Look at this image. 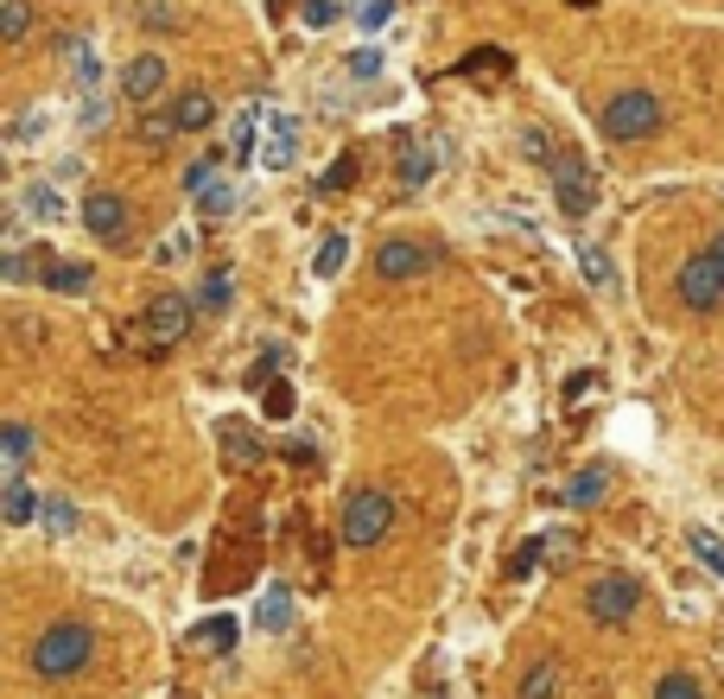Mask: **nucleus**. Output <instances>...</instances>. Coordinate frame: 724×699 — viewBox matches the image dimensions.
I'll return each mask as SVG.
<instances>
[{
    "mask_svg": "<svg viewBox=\"0 0 724 699\" xmlns=\"http://www.w3.org/2000/svg\"><path fill=\"white\" fill-rule=\"evenodd\" d=\"M33 674L38 680H76L83 667L96 662V629L89 624H51L45 636L33 642Z\"/></svg>",
    "mask_w": 724,
    "mask_h": 699,
    "instance_id": "nucleus-1",
    "label": "nucleus"
},
{
    "mask_svg": "<svg viewBox=\"0 0 724 699\" xmlns=\"http://www.w3.org/2000/svg\"><path fill=\"white\" fill-rule=\"evenodd\" d=\"M661 121H667V109H661V96H654V89H623V96H611L604 115H598L604 141H616V147H636V141L661 134Z\"/></svg>",
    "mask_w": 724,
    "mask_h": 699,
    "instance_id": "nucleus-2",
    "label": "nucleus"
},
{
    "mask_svg": "<svg viewBox=\"0 0 724 699\" xmlns=\"http://www.w3.org/2000/svg\"><path fill=\"white\" fill-rule=\"evenodd\" d=\"M388 528H395V496H388V490H350V503H343V516H337L343 547H375Z\"/></svg>",
    "mask_w": 724,
    "mask_h": 699,
    "instance_id": "nucleus-3",
    "label": "nucleus"
},
{
    "mask_svg": "<svg viewBox=\"0 0 724 699\" xmlns=\"http://www.w3.org/2000/svg\"><path fill=\"white\" fill-rule=\"evenodd\" d=\"M674 299L687 305V312H719L724 305V267L712 261V249H699V255L680 261V274H674Z\"/></svg>",
    "mask_w": 724,
    "mask_h": 699,
    "instance_id": "nucleus-4",
    "label": "nucleus"
},
{
    "mask_svg": "<svg viewBox=\"0 0 724 699\" xmlns=\"http://www.w3.org/2000/svg\"><path fill=\"white\" fill-rule=\"evenodd\" d=\"M636 611H642V579H636V573H604L598 586L584 591V617H591V624H604V629L629 624Z\"/></svg>",
    "mask_w": 724,
    "mask_h": 699,
    "instance_id": "nucleus-5",
    "label": "nucleus"
},
{
    "mask_svg": "<svg viewBox=\"0 0 724 699\" xmlns=\"http://www.w3.org/2000/svg\"><path fill=\"white\" fill-rule=\"evenodd\" d=\"M191 318H197V299H184V293H159V299H153V305L141 312V344L153 350V357H159V350L184 344Z\"/></svg>",
    "mask_w": 724,
    "mask_h": 699,
    "instance_id": "nucleus-6",
    "label": "nucleus"
},
{
    "mask_svg": "<svg viewBox=\"0 0 724 699\" xmlns=\"http://www.w3.org/2000/svg\"><path fill=\"white\" fill-rule=\"evenodd\" d=\"M553 197H559L566 217H591V210H598V179H591V166H584L579 153H559V166H553Z\"/></svg>",
    "mask_w": 724,
    "mask_h": 699,
    "instance_id": "nucleus-7",
    "label": "nucleus"
},
{
    "mask_svg": "<svg viewBox=\"0 0 724 699\" xmlns=\"http://www.w3.org/2000/svg\"><path fill=\"white\" fill-rule=\"evenodd\" d=\"M83 229H89L102 249H121V242H128V197H121V191H89V197H83Z\"/></svg>",
    "mask_w": 724,
    "mask_h": 699,
    "instance_id": "nucleus-8",
    "label": "nucleus"
},
{
    "mask_svg": "<svg viewBox=\"0 0 724 699\" xmlns=\"http://www.w3.org/2000/svg\"><path fill=\"white\" fill-rule=\"evenodd\" d=\"M433 249H426V242H382V249H375V274H382V280H420V274H426V267H433Z\"/></svg>",
    "mask_w": 724,
    "mask_h": 699,
    "instance_id": "nucleus-9",
    "label": "nucleus"
},
{
    "mask_svg": "<svg viewBox=\"0 0 724 699\" xmlns=\"http://www.w3.org/2000/svg\"><path fill=\"white\" fill-rule=\"evenodd\" d=\"M121 96H128V103H159V96H166V58H159V51H146V58H134V64H128V71H121Z\"/></svg>",
    "mask_w": 724,
    "mask_h": 699,
    "instance_id": "nucleus-10",
    "label": "nucleus"
},
{
    "mask_svg": "<svg viewBox=\"0 0 724 699\" xmlns=\"http://www.w3.org/2000/svg\"><path fill=\"white\" fill-rule=\"evenodd\" d=\"M261 128H267V109H261V103H242V115H236V134H229V166H249V159H261Z\"/></svg>",
    "mask_w": 724,
    "mask_h": 699,
    "instance_id": "nucleus-11",
    "label": "nucleus"
},
{
    "mask_svg": "<svg viewBox=\"0 0 724 699\" xmlns=\"http://www.w3.org/2000/svg\"><path fill=\"white\" fill-rule=\"evenodd\" d=\"M292 153H299V121H292V115H274V121H267V141H261V166L287 172Z\"/></svg>",
    "mask_w": 724,
    "mask_h": 699,
    "instance_id": "nucleus-12",
    "label": "nucleus"
},
{
    "mask_svg": "<svg viewBox=\"0 0 724 699\" xmlns=\"http://www.w3.org/2000/svg\"><path fill=\"white\" fill-rule=\"evenodd\" d=\"M604 490H611V465H584L579 478L559 490V503L566 509H591V503H604Z\"/></svg>",
    "mask_w": 724,
    "mask_h": 699,
    "instance_id": "nucleus-13",
    "label": "nucleus"
},
{
    "mask_svg": "<svg viewBox=\"0 0 724 699\" xmlns=\"http://www.w3.org/2000/svg\"><path fill=\"white\" fill-rule=\"evenodd\" d=\"M172 121H179V134H204L217 121V96L210 89H184L179 103H172Z\"/></svg>",
    "mask_w": 724,
    "mask_h": 699,
    "instance_id": "nucleus-14",
    "label": "nucleus"
},
{
    "mask_svg": "<svg viewBox=\"0 0 724 699\" xmlns=\"http://www.w3.org/2000/svg\"><path fill=\"white\" fill-rule=\"evenodd\" d=\"M20 217H33V222H58L64 217V191L45 179V184H26L20 191Z\"/></svg>",
    "mask_w": 724,
    "mask_h": 699,
    "instance_id": "nucleus-15",
    "label": "nucleus"
},
{
    "mask_svg": "<svg viewBox=\"0 0 724 699\" xmlns=\"http://www.w3.org/2000/svg\"><path fill=\"white\" fill-rule=\"evenodd\" d=\"M38 280H45V287H51V293H83V287H89V280H96V267H89V261H45V274H38Z\"/></svg>",
    "mask_w": 724,
    "mask_h": 699,
    "instance_id": "nucleus-16",
    "label": "nucleus"
},
{
    "mask_svg": "<svg viewBox=\"0 0 724 699\" xmlns=\"http://www.w3.org/2000/svg\"><path fill=\"white\" fill-rule=\"evenodd\" d=\"M0 509H7V528H26V521L45 516V503L33 496V483L26 478H7V503H0Z\"/></svg>",
    "mask_w": 724,
    "mask_h": 699,
    "instance_id": "nucleus-17",
    "label": "nucleus"
},
{
    "mask_svg": "<svg viewBox=\"0 0 724 699\" xmlns=\"http://www.w3.org/2000/svg\"><path fill=\"white\" fill-rule=\"evenodd\" d=\"M515 699H559V662H553V655H541V662H528V674H521V687H515Z\"/></svg>",
    "mask_w": 724,
    "mask_h": 699,
    "instance_id": "nucleus-18",
    "label": "nucleus"
},
{
    "mask_svg": "<svg viewBox=\"0 0 724 699\" xmlns=\"http://www.w3.org/2000/svg\"><path fill=\"white\" fill-rule=\"evenodd\" d=\"M217 439H222V458H229V465H261V439H254L242 420H222Z\"/></svg>",
    "mask_w": 724,
    "mask_h": 699,
    "instance_id": "nucleus-19",
    "label": "nucleus"
},
{
    "mask_svg": "<svg viewBox=\"0 0 724 699\" xmlns=\"http://www.w3.org/2000/svg\"><path fill=\"white\" fill-rule=\"evenodd\" d=\"M438 153H445V147H407V153H400V166H395V172H400V191H420V184L433 179V172H438Z\"/></svg>",
    "mask_w": 724,
    "mask_h": 699,
    "instance_id": "nucleus-20",
    "label": "nucleus"
},
{
    "mask_svg": "<svg viewBox=\"0 0 724 699\" xmlns=\"http://www.w3.org/2000/svg\"><path fill=\"white\" fill-rule=\"evenodd\" d=\"M197 210H204V217H236V210H242V184L236 179H210L204 191H197Z\"/></svg>",
    "mask_w": 724,
    "mask_h": 699,
    "instance_id": "nucleus-21",
    "label": "nucleus"
},
{
    "mask_svg": "<svg viewBox=\"0 0 724 699\" xmlns=\"http://www.w3.org/2000/svg\"><path fill=\"white\" fill-rule=\"evenodd\" d=\"M0 451H7V478H26V458H33V433L20 420L0 426Z\"/></svg>",
    "mask_w": 724,
    "mask_h": 699,
    "instance_id": "nucleus-22",
    "label": "nucleus"
},
{
    "mask_svg": "<svg viewBox=\"0 0 724 699\" xmlns=\"http://www.w3.org/2000/svg\"><path fill=\"white\" fill-rule=\"evenodd\" d=\"M197 312H229V299H236V287H229V267H210L204 280H197Z\"/></svg>",
    "mask_w": 724,
    "mask_h": 699,
    "instance_id": "nucleus-23",
    "label": "nucleus"
},
{
    "mask_svg": "<svg viewBox=\"0 0 724 699\" xmlns=\"http://www.w3.org/2000/svg\"><path fill=\"white\" fill-rule=\"evenodd\" d=\"M109 89H102V83H83V109H76V121H83V128H109Z\"/></svg>",
    "mask_w": 724,
    "mask_h": 699,
    "instance_id": "nucleus-24",
    "label": "nucleus"
},
{
    "mask_svg": "<svg viewBox=\"0 0 724 699\" xmlns=\"http://www.w3.org/2000/svg\"><path fill=\"white\" fill-rule=\"evenodd\" d=\"M687 547L699 553V566H712V573L724 579V541L712 534V528H687Z\"/></svg>",
    "mask_w": 724,
    "mask_h": 699,
    "instance_id": "nucleus-25",
    "label": "nucleus"
},
{
    "mask_svg": "<svg viewBox=\"0 0 724 699\" xmlns=\"http://www.w3.org/2000/svg\"><path fill=\"white\" fill-rule=\"evenodd\" d=\"M579 267H584V280H591V287H616V267H611V255H604L598 242H584V249H579Z\"/></svg>",
    "mask_w": 724,
    "mask_h": 699,
    "instance_id": "nucleus-26",
    "label": "nucleus"
},
{
    "mask_svg": "<svg viewBox=\"0 0 724 699\" xmlns=\"http://www.w3.org/2000/svg\"><path fill=\"white\" fill-rule=\"evenodd\" d=\"M292 624V591L274 586L267 598H261V629H287Z\"/></svg>",
    "mask_w": 724,
    "mask_h": 699,
    "instance_id": "nucleus-27",
    "label": "nucleus"
},
{
    "mask_svg": "<svg viewBox=\"0 0 724 699\" xmlns=\"http://www.w3.org/2000/svg\"><path fill=\"white\" fill-rule=\"evenodd\" d=\"M343 261H350V236H325V249H318V261H312V274L330 280V274H343Z\"/></svg>",
    "mask_w": 724,
    "mask_h": 699,
    "instance_id": "nucleus-28",
    "label": "nucleus"
},
{
    "mask_svg": "<svg viewBox=\"0 0 724 699\" xmlns=\"http://www.w3.org/2000/svg\"><path fill=\"white\" fill-rule=\"evenodd\" d=\"M191 249H197V236H191V229H172V236L153 249V261H159V267H179V261H191Z\"/></svg>",
    "mask_w": 724,
    "mask_h": 699,
    "instance_id": "nucleus-29",
    "label": "nucleus"
},
{
    "mask_svg": "<svg viewBox=\"0 0 724 699\" xmlns=\"http://www.w3.org/2000/svg\"><path fill=\"white\" fill-rule=\"evenodd\" d=\"M191 642H197V649H229V642H236V617H210V624L204 629H191Z\"/></svg>",
    "mask_w": 724,
    "mask_h": 699,
    "instance_id": "nucleus-30",
    "label": "nucleus"
},
{
    "mask_svg": "<svg viewBox=\"0 0 724 699\" xmlns=\"http://www.w3.org/2000/svg\"><path fill=\"white\" fill-rule=\"evenodd\" d=\"M649 699H705V687H699L692 674H661Z\"/></svg>",
    "mask_w": 724,
    "mask_h": 699,
    "instance_id": "nucleus-31",
    "label": "nucleus"
},
{
    "mask_svg": "<svg viewBox=\"0 0 724 699\" xmlns=\"http://www.w3.org/2000/svg\"><path fill=\"white\" fill-rule=\"evenodd\" d=\"M210 179H222V153H204V159H191V166H184V191H191V197H197Z\"/></svg>",
    "mask_w": 724,
    "mask_h": 699,
    "instance_id": "nucleus-32",
    "label": "nucleus"
},
{
    "mask_svg": "<svg viewBox=\"0 0 724 699\" xmlns=\"http://www.w3.org/2000/svg\"><path fill=\"white\" fill-rule=\"evenodd\" d=\"M26 26H33V7H26V0H7V13H0V38H7V45H20Z\"/></svg>",
    "mask_w": 724,
    "mask_h": 699,
    "instance_id": "nucleus-33",
    "label": "nucleus"
},
{
    "mask_svg": "<svg viewBox=\"0 0 724 699\" xmlns=\"http://www.w3.org/2000/svg\"><path fill=\"white\" fill-rule=\"evenodd\" d=\"M45 521H51V534H71L76 528V503L71 496H45Z\"/></svg>",
    "mask_w": 724,
    "mask_h": 699,
    "instance_id": "nucleus-34",
    "label": "nucleus"
},
{
    "mask_svg": "<svg viewBox=\"0 0 724 699\" xmlns=\"http://www.w3.org/2000/svg\"><path fill=\"white\" fill-rule=\"evenodd\" d=\"M496 71H508V51H496V45L471 51V64H464V76H496Z\"/></svg>",
    "mask_w": 724,
    "mask_h": 699,
    "instance_id": "nucleus-35",
    "label": "nucleus"
},
{
    "mask_svg": "<svg viewBox=\"0 0 724 699\" xmlns=\"http://www.w3.org/2000/svg\"><path fill=\"white\" fill-rule=\"evenodd\" d=\"M343 71L357 76V83H369V76H382V51H375V45H362V51H350V64H343Z\"/></svg>",
    "mask_w": 724,
    "mask_h": 699,
    "instance_id": "nucleus-36",
    "label": "nucleus"
},
{
    "mask_svg": "<svg viewBox=\"0 0 724 699\" xmlns=\"http://www.w3.org/2000/svg\"><path fill=\"white\" fill-rule=\"evenodd\" d=\"M521 153H528L534 166H559V153H553V141H546L541 128H528V134H521Z\"/></svg>",
    "mask_w": 724,
    "mask_h": 699,
    "instance_id": "nucleus-37",
    "label": "nucleus"
},
{
    "mask_svg": "<svg viewBox=\"0 0 724 699\" xmlns=\"http://www.w3.org/2000/svg\"><path fill=\"white\" fill-rule=\"evenodd\" d=\"M388 20H395V0H357V26L375 33V26H388Z\"/></svg>",
    "mask_w": 724,
    "mask_h": 699,
    "instance_id": "nucleus-38",
    "label": "nucleus"
},
{
    "mask_svg": "<svg viewBox=\"0 0 724 699\" xmlns=\"http://www.w3.org/2000/svg\"><path fill=\"white\" fill-rule=\"evenodd\" d=\"M261 401H267V420H287V413H292V388H287V382H267V395H261Z\"/></svg>",
    "mask_w": 724,
    "mask_h": 699,
    "instance_id": "nucleus-39",
    "label": "nucleus"
},
{
    "mask_svg": "<svg viewBox=\"0 0 724 699\" xmlns=\"http://www.w3.org/2000/svg\"><path fill=\"white\" fill-rule=\"evenodd\" d=\"M141 134L153 141V147H166V141L179 134V121H172V115H146V121H141Z\"/></svg>",
    "mask_w": 724,
    "mask_h": 699,
    "instance_id": "nucleus-40",
    "label": "nucleus"
},
{
    "mask_svg": "<svg viewBox=\"0 0 724 699\" xmlns=\"http://www.w3.org/2000/svg\"><path fill=\"white\" fill-rule=\"evenodd\" d=\"M541 553H546V541H528V547H521V553H515V559H508V579H528Z\"/></svg>",
    "mask_w": 724,
    "mask_h": 699,
    "instance_id": "nucleus-41",
    "label": "nucleus"
},
{
    "mask_svg": "<svg viewBox=\"0 0 724 699\" xmlns=\"http://www.w3.org/2000/svg\"><path fill=\"white\" fill-rule=\"evenodd\" d=\"M337 20V0H305V26H330Z\"/></svg>",
    "mask_w": 724,
    "mask_h": 699,
    "instance_id": "nucleus-42",
    "label": "nucleus"
},
{
    "mask_svg": "<svg viewBox=\"0 0 724 699\" xmlns=\"http://www.w3.org/2000/svg\"><path fill=\"white\" fill-rule=\"evenodd\" d=\"M350 179H357V159H337V166L325 172V191H343Z\"/></svg>",
    "mask_w": 724,
    "mask_h": 699,
    "instance_id": "nucleus-43",
    "label": "nucleus"
},
{
    "mask_svg": "<svg viewBox=\"0 0 724 699\" xmlns=\"http://www.w3.org/2000/svg\"><path fill=\"white\" fill-rule=\"evenodd\" d=\"M287 458H292V465H312V458H318V445H312V439H292Z\"/></svg>",
    "mask_w": 724,
    "mask_h": 699,
    "instance_id": "nucleus-44",
    "label": "nucleus"
},
{
    "mask_svg": "<svg viewBox=\"0 0 724 699\" xmlns=\"http://www.w3.org/2000/svg\"><path fill=\"white\" fill-rule=\"evenodd\" d=\"M712 261H719V267H724V236H712Z\"/></svg>",
    "mask_w": 724,
    "mask_h": 699,
    "instance_id": "nucleus-45",
    "label": "nucleus"
},
{
    "mask_svg": "<svg viewBox=\"0 0 724 699\" xmlns=\"http://www.w3.org/2000/svg\"><path fill=\"white\" fill-rule=\"evenodd\" d=\"M566 7H598V0H566Z\"/></svg>",
    "mask_w": 724,
    "mask_h": 699,
    "instance_id": "nucleus-46",
    "label": "nucleus"
}]
</instances>
